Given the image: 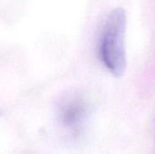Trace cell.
Returning <instances> with one entry per match:
<instances>
[{
    "instance_id": "1",
    "label": "cell",
    "mask_w": 155,
    "mask_h": 154,
    "mask_svg": "<svg viewBox=\"0 0 155 154\" xmlns=\"http://www.w3.org/2000/svg\"><path fill=\"white\" fill-rule=\"evenodd\" d=\"M127 17L125 11L117 7L105 22L100 44L102 60L107 69L115 76H121L126 66L124 35Z\"/></svg>"
}]
</instances>
